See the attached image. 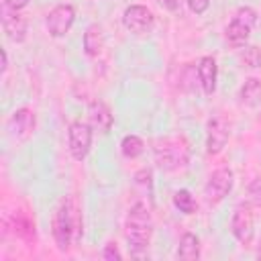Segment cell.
Segmentation results:
<instances>
[{"label": "cell", "mask_w": 261, "mask_h": 261, "mask_svg": "<svg viewBox=\"0 0 261 261\" xmlns=\"http://www.w3.org/2000/svg\"><path fill=\"white\" fill-rule=\"evenodd\" d=\"M51 232L59 251H69L73 245L82 241V232H84L82 210L73 196H65L57 206L51 220Z\"/></svg>", "instance_id": "6da1fadb"}, {"label": "cell", "mask_w": 261, "mask_h": 261, "mask_svg": "<svg viewBox=\"0 0 261 261\" xmlns=\"http://www.w3.org/2000/svg\"><path fill=\"white\" fill-rule=\"evenodd\" d=\"M153 234V218L145 202H135L124 218V237L130 253H141L149 247Z\"/></svg>", "instance_id": "7a4b0ae2"}, {"label": "cell", "mask_w": 261, "mask_h": 261, "mask_svg": "<svg viewBox=\"0 0 261 261\" xmlns=\"http://www.w3.org/2000/svg\"><path fill=\"white\" fill-rule=\"evenodd\" d=\"M155 163L161 171H177L184 169L190 161V147L184 137H165L153 147Z\"/></svg>", "instance_id": "3957f363"}, {"label": "cell", "mask_w": 261, "mask_h": 261, "mask_svg": "<svg viewBox=\"0 0 261 261\" xmlns=\"http://www.w3.org/2000/svg\"><path fill=\"white\" fill-rule=\"evenodd\" d=\"M255 22H257V12L251 6H241L234 12L232 20L228 22V27L224 31V37H226L228 45L234 47V49L245 47L249 37H251V31H253Z\"/></svg>", "instance_id": "277c9868"}, {"label": "cell", "mask_w": 261, "mask_h": 261, "mask_svg": "<svg viewBox=\"0 0 261 261\" xmlns=\"http://www.w3.org/2000/svg\"><path fill=\"white\" fill-rule=\"evenodd\" d=\"M92 126L90 122H84V120H75L69 124V130H67V145H69V153L75 161H84L90 153V147H92Z\"/></svg>", "instance_id": "5b68a950"}, {"label": "cell", "mask_w": 261, "mask_h": 261, "mask_svg": "<svg viewBox=\"0 0 261 261\" xmlns=\"http://www.w3.org/2000/svg\"><path fill=\"white\" fill-rule=\"evenodd\" d=\"M232 181H234V175L228 167H218L216 171L210 173L206 186H204V196L210 204H218L222 202L230 190H232Z\"/></svg>", "instance_id": "8992f818"}, {"label": "cell", "mask_w": 261, "mask_h": 261, "mask_svg": "<svg viewBox=\"0 0 261 261\" xmlns=\"http://www.w3.org/2000/svg\"><path fill=\"white\" fill-rule=\"evenodd\" d=\"M122 24L133 35H147L155 24L153 12L143 4H130L122 12Z\"/></svg>", "instance_id": "52a82bcc"}, {"label": "cell", "mask_w": 261, "mask_h": 261, "mask_svg": "<svg viewBox=\"0 0 261 261\" xmlns=\"http://www.w3.org/2000/svg\"><path fill=\"white\" fill-rule=\"evenodd\" d=\"M35 124H37L35 112L31 108H18L6 120V135L12 141L22 143V141H27L35 133Z\"/></svg>", "instance_id": "ba28073f"}, {"label": "cell", "mask_w": 261, "mask_h": 261, "mask_svg": "<svg viewBox=\"0 0 261 261\" xmlns=\"http://www.w3.org/2000/svg\"><path fill=\"white\" fill-rule=\"evenodd\" d=\"M230 137V124L222 114H216L208 120L206 124V153L208 155H218Z\"/></svg>", "instance_id": "9c48e42d"}, {"label": "cell", "mask_w": 261, "mask_h": 261, "mask_svg": "<svg viewBox=\"0 0 261 261\" xmlns=\"http://www.w3.org/2000/svg\"><path fill=\"white\" fill-rule=\"evenodd\" d=\"M255 226V218H253V212H251V206L249 204H239L230 216V232L232 237L243 243V245H249L253 241V228Z\"/></svg>", "instance_id": "30bf717a"}, {"label": "cell", "mask_w": 261, "mask_h": 261, "mask_svg": "<svg viewBox=\"0 0 261 261\" xmlns=\"http://www.w3.org/2000/svg\"><path fill=\"white\" fill-rule=\"evenodd\" d=\"M0 20L6 37L14 43H22L27 39V18L12 6L0 2Z\"/></svg>", "instance_id": "8fae6325"}, {"label": "cell", "mask_w": 261, "mask_h": 261, "mask_svg": "<svg viewBox=\"0 0 261 261\" xmlns=\"http://www.w3.org/2000/svg\"><path fill=\"white\" fill-rule=\"evenodd\" d=\"M73 20H75L73 6L71 4H57L55 8L49 10L45 24H47V31L51 37H63L71 29Z\"/></svg>", "instance_id": "7c38bea8"}, {"label": "cell", "mask_w": 261, "mask_h": 261, "mask_svg": "<svg viewBox=\"0 0 261 261\" xmlns=\"http://www.w3.org/2000/svg\"><path fill=\"white\" fill-rule=\"evenodd\" d=\"M88 122L94 130L102 133V135H108L112 130V124H114V116L110 112V108L102 102V100H94L88 104Z\"/></svg>", "instance_id": "4fadbf2b"}, {"label": "cell", "mask_w": 261, "mask_h": 261, "mask_svg": "<svg viewBox=\"0 0 261 261\" xmlns=\"http://www.w3.org/2000/svg\"><path fill=\"white\" fill-rule=\"evenodd\" d=\"M198 77H200V88L206 96H212L216 90V80H218V65L216 59L210 55H204L198 61Z\"/></svg>", "instance_id": "5bb4252c"}, {"label": "cell", "mask_w": 261, "mask_h": 261, "mask_svg": "<svg viewBox=\"0 0 261 261\" xmlns=\"http://www.w3.org/2000/svg\"><path fill=\"white\" fill-rule=\"evenodd\" d=\"M82 45H84V53L88 57H98L104 49V33L100 24H90L82 37Z\"/></svg>", "instance_id": "9a60e30c"}, {"label": "cell", "mask_w": 261, "mask_h": 261, "mask_svg": "<svg viewBox=\"0 0 261 261\" xmlns=\"http://www.w3.org/2000/svg\"><path fill=\"white\" fill-rule=\"evenodd\" d=\"M12 228H14V234L24 243H35V222L27 212L18 210L12 216Z\"/></svg>", "instance_id": "2e32d148"}, {"label": "cell", "mask_w": 261, "mask_h": 261, "mask_svg": "<svg viewBox=\"0 0 261 261\" xmlns=\"http://www.w3.org/2000/svg\"><path fill=\"white\" fill-rule=\"evenodd\" d=\"M177 259H184V261H196L200 257V241L194 232H186L181 239H179V245H177Z\"/></svg>", "instance_id": "e0dca14e"}, {"label": "cell", "mask_w": 261, "mask_h": 261, "mask_svg": "<svg viewBox=\"0 0 261 261\" xmlns=\"http://www.w3.org/2000/svg\"><path fill=\"white\" fill-rule=\"evenodd\" d=\"M261 100V80L249 77L239 90V102L243 106H255Z\"/></svg>", "instance_id": "ac0fdd59"}, {"label": "cell", "mask_w": 261, "mask_h": 261, "mask_svg": "<svg viewBox=\"0 0 261 261\" xmlns=\"http://www.w3.org/2000/svg\"><path fill=\"white\" fill-rule=\"evenodd\" d=\"M200 86V77H198V65L188 63L181 71H179V88L188 94H194Z\"/></svg>", "instance_id": "d6986e66"}, {"label": "cell", "mask_w": 261, "mask_h": 261, "mask_svg": "<svg viewBox=\"0 0 261 261\" xmlns=\"http://www.w3.org/2000/svg\"><path fill=\"white\" fill-rule=\"evenodd\" d=\"M120 151H122V155H124L126 159H137L139 155H143L145 143H143V139L137 137V135H126V137H122V141H120Z\"/></svg>", "instance_id": "ffe728a7"}, {"label": "cell", "mask_w": 261, "mask_h": 261, "mask_svg": "<svg viewBox=\"0 0 261 261\" xmlns=\"http://www.w3.org/2000/svg\"><path fill=\"white\" fill-rule=\"evenodd\" d=\"M173 206L184 214H194L196 208H198V204H196V200H194L190 190H177L173 194Z\"/></svg>", "instance_id": "44dd1931"}, {"label": "cell", "mask_w": 261, "mask_h": 261, "mask_svg": "<svg viewBox=\"0 0 261 261\" xmlns=\"http://www.w3.org/2000/svg\"><path fill=\"white\" fill-rule=\"evenodd\" d=\"M241 61H243V65L245 67H249V69H259L261 67V49L259 47H255V45H245L243 49H241Z\"/></svg>", "instance_id": "7402d4cb"}, {"label": "cell", "mask_w": 261, "mask_h": 261, "mask_svg": "<svg viewBox=\"0 0 261 261\" xmlns=\"http://www.w3.org/2000/svg\"><path fill=\"white\" fill-rule=\"evenodd\" d=\"M247 194H249V202L257 208H261V177H255L249 188H247Z\"/></svg>", "instance_id": "603a6c76"}, {"label": "cell", "mask_w": 261, "mask_h": 261, "mask_svg": "<svg viewBox=\"0 0 261 261\" xmlns=\"http://www.w3.org/2000/svg\"><path fill=\"white\" fill-rule=\"evenodd\" d=\"M135 186L143 188V192H151V169H139L135 173Z\"/></svg>", "instance_id": "cb8c5ba5"}, {"label": "cell", "mask_w": 261, "mask_h": 261, "mask_svg": "<svg viewBox=\"0 0 261 261\" xmlns=\"http://www.w3.org/2000/svg\"><path fill=\"white\" fill-rule=\"evenodd\" d=\"M120 251L116 249V243H108L106 247H104V251H102V259H106V261H120Z\"/></svg>", "instance_id": "d4e9b609"}, {"label": "cell", "mask_w": 261, "mask_h": 261, "mask_svg": "<svg viewBox=\"0 0 261 261\" xmlns=\"http://www.w3.org/2000/svg\"><path fill=\"white\" fill-rule=\"evenodd\" d=\"M186 2H188L190 10L194 14H204L208 10V6H210V0H186Z\"/></svg>", "instance_id": "484cf974"}, {"label": "cell", "mask_w": 261, "mask_h": 261, "mask_svg": "<svg viewBox=\"0 0 261 261\" xmlns=\"http://www.w3.org/2000/svg\"><path fill=\"white\" fill-rule=\"evenodd\" d=\"M179 2L181 0H157V4L161 8H165V10H169V12H175L179 8Z\"/></svg>", "instance_id": "4316f807"}, {"label": "cell", "mask_w": 261, "mask_h": 261, "mask_svg": "<svg viewBox=\"0 0 261 261\" xmlns=\"http://www.w3.org/2000/svg\"><path fill=\"white\" fill-rule=\"evenodd\" d=\"M2 2L8 4V6H12V8H16V10H20V8H24L29 4V0H2Z\"/></svg>", "instance_id": "83f0119b"}, {"label": "cell", "mask_w": 261, "mask_h": 261, "mask_svg": "<svg viewBox=\"0 0 261 261\" xmlns=\"http://www.w3.org/2000/svg\"><path fill=\"white\" fill-rule=\"evenodd\" d=\"M6 67H8V55H6V51H2V73L6 71Z\"/></svg>", "instance_id": "f1b7e54d"}]
</instances>
